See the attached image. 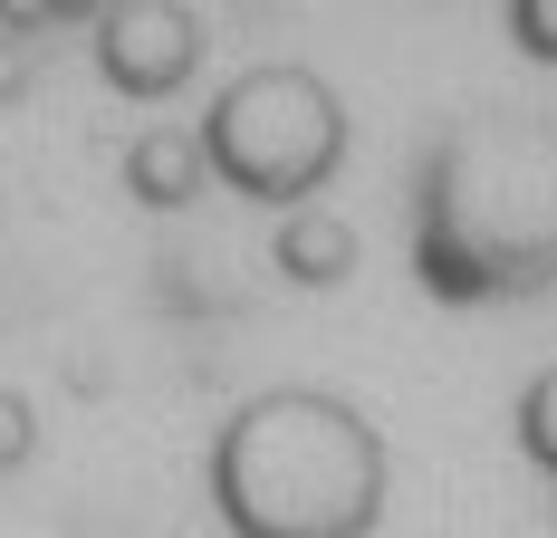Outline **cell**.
I'll return each instance as SVG.
<instances>
[{
    "mask_svg": "<svg viewBox=\"0 0 557 538\" xmlns=\"http://www.w3.org/2000/svg\"><path fill=\"white\" fill-rule=\"evenodd\" d=\"M212 481L240 538H356L385 500V452L327 394H270L231 424Z\"/></svg>",
    "mask_w": 557,
    "mask_h": 538,
    "instance_id": "obj_1",
    "label": "cell"
},
{
    "mask_svg": "<svg viewBox=\"0 0 557 538\" xmlns=\"http://www.w3.org/2000/svg\"><path fill=\"white\" fill-rule=\"evenodd\" d=\"M519 442H529V452L557 472V376H539L529 394H519Z\"/></svg>",
    "mask_w": 557,
    "mask_h": 538,
    "instance_id": "obj_2",
    "label": "cell"
},
{
    "mask_svg": "<svg viewBox=\"0 0 557 538\" xmlns=\"http://www.w3.org/2000/svg\"><path fill=\"white\" fill-rule=\"evenodd\" d=\"M20 452H29V404H20V394H0V472H10Z\"/></svg>",
    "mask_w": 557,
    "mask_h": 538,
    "instance_id": "obj_3",
    "label": "cell"
}]
</instances>
